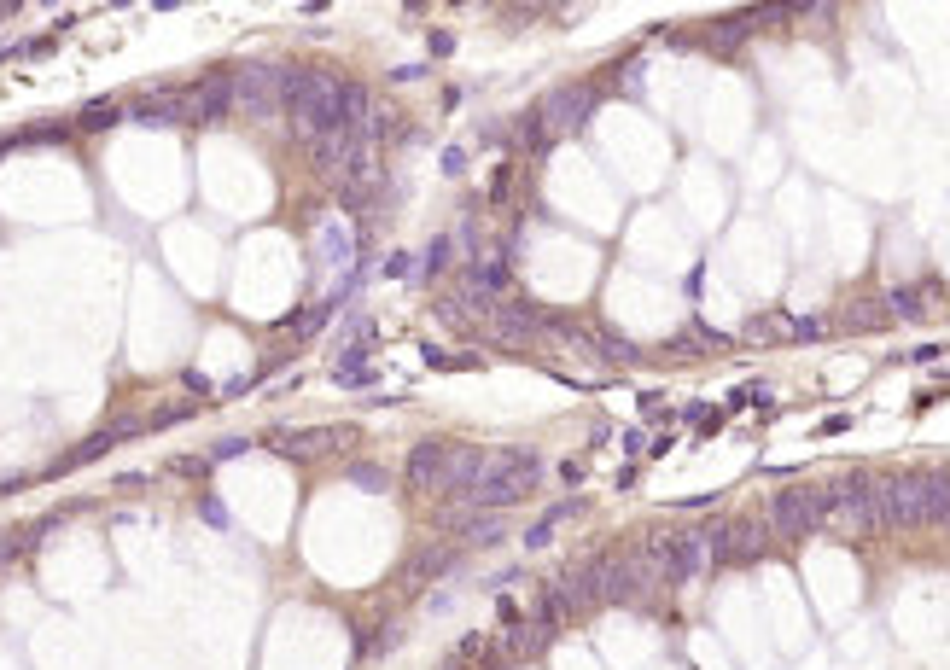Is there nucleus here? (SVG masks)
<instances>
[{
  "label": "nucleus",
  "instance_id": "obj_11",
  "mask_svg": "<svg viewBox=\"0 0 950 670\" xmlns=\"http://www.w3.org/2000/svg\"><path fill=\"white\" fill-rule=\"evenodd\" d=\"M712 571V531H677L671 536V583H694Z\"/></svg>",
  "mask_w": 950,
  "mask_h": 670
},
{
  "label": "nucleus",
  "instance_id": "obj_16",
  "mask_svg": "<svg viewBox=\"0 0 950 670\" xmlns=\"http://www.w3.org/2000/svg\"><path fill=\"white\" fill-rule=\"evenodd\" d=\"M443 571H455V548H449V542H426V548L408 560L403 577L408 583H426V577H443Z\"/></svg>",
  "mask_w": 950,
  "mask_h": 670
},
{
  "label": "nucleus",
  "instance_id": "obj_6",
  "mask_svg": "<svg viewBox=\"0 0 950 670\" xmlns=\"http://www.w3.org/2000/svg\"><path fill=\"white\" fill-rule=\"evenodd\" d=\"M770 525H776V536H816L822 531V490H776Z\"/></svg>",
  "mask_w": 950,
  "mask_h": 670
},
{
  "label": "nucleus",
  "instance_id": "obj_25",
  "mask_svg": "<svg viewBox=\"0 0 950 670\" xmlns=\"http://www.w3.org/2000/svg\"><path fill=\"white\" fill-rule=\"evenodd\" d=\"M385 274H391V280H414V274H420V268L408 263V257H391V263H385Z\"/></svg>",
  "mask_w": 950,
  "mask_h": 670
},
{
  "label": "nucleus",
  "instance_id": "obj_19",
  "mask_svg": "<svg viewBox=\"0 0 950 670\" xmlns=\"http://www.w3.org/2000/svg\"><path fill=\"white\" fill-rule=\"evenodd\" d=\"M927 298H933V286H898L886 303H892L898 321H921V315H927Z\"/></svg>",
  "mask_w": 950,
  "mask_h": 670
},
{
  "label": "nucleus",
  "instance_id": "obj_5",
  "mask_svg": "<svg viewBox=\"0 0 950 670\" xmlns=\"http://www.w3.org/2000/svg\"><path fill=\"white\" fill-rule=\"evenodd\" d=\"M234 111H245L251 123H269L286 111V70L280 65H251L234 76Z\"/></svg>",
  "mask_w": 950,
  "mask_h": 670
},
{
  "label": "nucleus",
  "instance_id": "obj_13",
  "mask_svg": "<svg viewBox=\"0 0 950 670\" xmlns=\"http://www.w3.org/2000/svg\"><path fill=\"white\" fill-rule=\"evenodd\" d=\"M333 443H350L344 426H309V432H274V449L292 455V461H309V455H327Z\"/></svg>",
  "mask_w": 950,
  "mask_h": 670
},
{
  "label": "nucleus",
  "instance_id": "obj_14",
  "mask_svg": "<svg viewBox=\"0 0 950 670\" xmlns=\"http://www.w3.org/2000/svg\"><path fill=\"white\" fill-rule=\"evenodd\" d=\"M449 525L461 542H473V548H490L496 536H502V513H490V507H449Z\"/></svg>",
  "mask_w": 950,
  "mask_h": 670
},
{
  "label": "nucleus",
  "instance_id": "obj_3",
  "mask_svg": "<svg viewBox=\"0 0 950 670\" xmlns=\"http://www.w3.org/2000/svg\"><path fill=\"white\" fill-rule=\"evenodd\" d=\"M537 478H543V455H537V449H496V455L484 461V478H478V490H473V507L502 513V507L525 502V496L537 490Z\"/></svg>",
  "mask_w": 950,
  "mask_h": 670
},
{
  "label": "nucleus",
  "instance_id": "obj_2",
  "mask_svg": "<svg viewBox=\"0 0 950 670\" xmlns=\"http://www.w3.org/2000/svg\"><path fill=\"white\" fill-rule=\"evenodd\" d=\"M950 507V478L945 472H904L881 484V525L886 531H916V525H939Z\"/></svg>",
  "mask_w": 950,
  "mask_h": 670
},
{
  "label": "nucleus",
  "instance_id": "obj_10",
  "mask_svg": "<svg viewBox=\"0 0 950 670\" xmlns=\"http://www.w3.org/2000/svg\"><path fill=\"white\" fill-rule=\"evenodd\" d=\"M443 467H449V443L443 437H420L403 461L408 490H443Z\"/></svg>",
  "mask_w": 950,
  "mask_h": 670
},
{
  "label": "nucleus",
  "instance_id": "obj_1",
  "mask_svg": "<svg viewBox=\"0 0 950 670\" xmlns=\"http://www.w3.org/2000/svg\"><path fill=\"white\" fill-rule=\"evenodd\" d=\"M286 123L309 146L344 134V82L327 70H286Z\"/></svg>",
  "mask_w": 950,
  "mask_h": 670
},
{
  "label": "nucleus",
  "instance_id": "obj_20",
  "mask_svg": "<svg viewBox=\"0 0 950 670\" xmlns=\"http://www.w3.org/2000/svg\"><path fill=\"white\" fill-rule=\"evenodd\" d=\"M117 117H129V111H123V105H111V100H94L88 111H82V129H111Z\"/></svg>",
  "mask_w": 950,
  "mask_h": 670
},
{
  "label": "nucleus",
  "instance_id": "obj_26",
  "mask_svg": "<svg viewBox=\"0 0 950 670\" xmlns=\"http://www.w3.org/2000/svg\"><path fill=\"white\" fill-rule=\"evenodd\" d=\"M939 531H950V507H945V519H939Z\"/></svg>",
  "mask_w": 950,
  "mask_h": 670
},
{
  "label": "nucleus",
  "instance_id": "obj_7",
  "mask_svg": "<svg viewBox=\"0 0 950 670\" xmlns=\"http://www.w3.org/2000/svg\"><path fill=\"white\" fill-rule=\"evenodd\" d=\"M484 461H490V455H484L478 443H449V467H443V496H449V507H473Z\"/></svg>",
  "mask_w": 950,
  "mask_h": 670
},
{
  "label": "nucleus",
  "instance_id": "obj_23",
  "mask_svg": "<svg viewBox=\"0 0 950 670\" xmlns=\"http://www.w3.org/2000/svg\"><path fill=\"white\" fill-rule=\"evenodd\" d=\"M787 333H793V338H822V333H828V321H822V315H805V321H793Z\"/></svg>",
  "mask_w": 950,
  "mask_h": 670
},
{
  "label": "nucleus",
  "instance_id": "obj_12",
  "mask_svg": "<svg viewBox=\"0 0 950 670\" xmlns=\"http://www.w3.org/2000/svg\"><path fill=\"white\" fill-rule=\"evenodd\" d=\"M181 105H187V123H216V117H228V111H234V76H204L199 88L181 94Z\"/></svg>",
  "mask_w": 950,
  "mask_h": 670
},
{
  "label": "nucleus",
  "instance_id": "obj_18",
  "mask_svg": "<svg viewBox=\"0 0 950 670\" xmlns=\"http://www.w3.org/2000/svg\"><path fill=\"white\" fill-rule=\"evenodd\" d=\"M577 513H583V502H554V507L543 513V519H537V525L525 531V548H548V542H554V531H560L566 519H577Z\"/></svg>",
  "mask_w": 950,
  "mask_h": 670
},
{
  "label": "nucleus",
  "instance_id": "obj_24",
  "mask_svg": "<svg viewBox=\"0 0 950 670\" xmlns=\"http://www.w3.org/2000/svg\"><path fill=\"white\" fill-rule=\"evenodd\" d=\"M350 478H356L362 490H385V472H379V467H356V472H350Z\"/></svg>",
  "mask_w": 950,
  "mask_h": 670
},
{
  "label": "nucleus",
  "instance_id": "obj_9",
  "mask_svg": "<svg viewBox=\"0 0 950 670\" xmlns=\"http://www.w3.org/2000/svg\"><path fill=\"white\" fill-rule=\"evenodd\" d=\"M589 111H595V88H583V82H572V88H554V94L537 105L543 129H554V134L583 129V117H589Z\"/></svg>",
  "mask_w": 950,
  "mask_h": 670
},
{
  "label": "nucleus",
  "instance_id": "obj_8",
  "mask_svg": "<svg viewBox=\"0 0 950 670\" xmlns=\"http://www.w3.org/2000/svg\"><path fill=\"white\" fill-rule=\"evenodd\" d=\"M764 554V525L758 519H729L712 531V566H747Z\"/></svg>",
  "mask_w": 950,
  "mask_h": 670
},
{
  "label": "nucleus",
  "instance_id": "obj_4",
  "mask_svg": "<svg viewBox=\"0 0 950 670\" xmlns=\"http://www.w3.org/2000/svg\"><path fill=\"white\" fill-rule=\"evenodd\" d=\"M822 525H834L840 536H875V531H886V525H881V484L851 478V484L822 490Z\"/></svg>",
  "mask_w": 950,
  "mask_h": 670
},
{
  "label": "nucleus",
  "instance_id": "obj_22",
  "mask_svg": "<svg viewBox=\"0 0 950 670\" xmlns=\"http://www.w3.org/2000/svg\"><path fill=\"white\" fill-rule=\"evenodd\" d=\"M449 257H455V239H438V245L426 251V274H438V268L449 263Z\"/></svg>",
  "mask_w": 950,
  "mask_h": 670
},
{
  "label": "nucleus",
  "instance_id": "obj_27",
  "mask_svg": "<svg viewBox=\"0 0 950 670\" xmlns=\"http://www.w3.org/2000/svg\"><path fill=\"white\" fill-rule=\"evenodd\" d=\"M0 18H12V6H0Z\"/></svg>",
  "mask_w": 950,
  "mask_h": 670
},
{
  "label": "nucleus",
  "instance_id": "obj_21",
  "mask_svg": "<svg viewBox=\"0 0 950 670\" xmlns=\"http://www.w3.org/2000/svg\"><path fill=\"white\" fill-rule=\"evenodd\" d=\"M41 531H47V525H41ZM41 531H0V566H6V560H18V554H24Z\"/></svg>",
  "mask_w": 950,
  "mask_h": 670
},
{
  "label": "nucleus",
  "instance_id": "obj_15",
  "mask_svg": "<svg viewBox=\"0 0 950 670\" xmlns=\"http://www.w3.org/2000/svg\"><path fill=\"white\" fill-rule=\"evenodd\" d=\"M490 327H496V338H513V344H525V338L543 333V321H537L525 303H502V298H496V309H490Z\"/></svg>",
  "mask_w": 950,
  "mask_h": 670
},
{
  "label": "nucleus",
  "instance_id": "obj_17",
  "mask_svg": "<svg viewBox=\"0 0 950 670\" xmlns=\"http://www.w3.org/2000/svg\"><path fill=\"white\" fill-rule=\"evenodd\" d=\"M129 117L158 129V123H187V105H181V94H152V100L129 105Z\"/></svg>",
  "mask_w": 950,
  "mask_h": 670
}]
</instances>
